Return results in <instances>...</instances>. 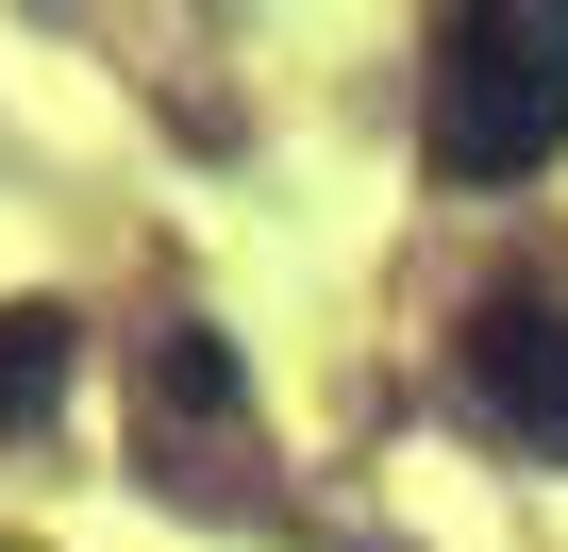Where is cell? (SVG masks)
<instances>
[{
	"label": "cell",
	"mask_w": 568,
	"mask_h": 552,
	"mask_svg": "<svg viewBox=\"0 0 568 552\" xmlns=\"http://www.w3.org/2000/svg\"><path fill=\"white\" fill-rule=\"evenodd\" d=\"M418 118L452 184H535L568 151V0H452L418 51Z\"/></svg>",
	"instance_id": "6da1fadb"
},
{
	"label": "cell",
	"mask_w": 568,
	"mask_h": 552,
	"mask_svg": "<svg viewBox=\"0 0 568 552\" xmlns=\"http://www.w3.org/2000/svg\"><path fill=\"white\" fill-rule=\"evenodd\" d=\"M452 369H468V402L518 435V452H568V285H485L468 302V335H452Z\"/></svg>",
	"instance_id": "7a4b0ae2"
},
{
	"label": "cell",
	"mask_w": 568,
	"mask_h": 552,
	"mask_svg": "<svg viewBox=\"0 0 568 552\" xmlns=\"http://www.w3.org/2000/svg\"><path fill=\"white\" fill-rule=\"evenodd\" d=\"M51 402H68V319L18 302L0 319V435H51Z\"/></svg>",
	"instance_id": "3957f363"
}]
</instances>
